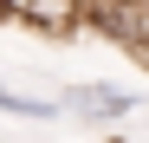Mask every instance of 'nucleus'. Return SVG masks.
<instances>
[{
    "instance_id": "nucleus-1",
    "label": "nucleus",
    "mask_w": 149,
    "mask_h": 143,
    "mask_svg": "<svg viewBox=\"0 0 149 143\" xmlns=\"http://www.w3.org/2000/svg\"><path fill=\"white\" fill-rule=\"evenodd\" d=\"M136 104H143L136 91H117V85H78V91H65V111L84 117V124H117V117H130Z\"/></svg>"
},
{
    "instance_id": "nucleus-2",
    "label": "nucleus",
    "mask_w": 149,
    "mask_h": 143,
    "mask_svg": "<svg viewBox=\"0 0 149 143\" xmlns=\"http://www.w3.org/2000/svg\"><path fill=\"white\" fill-rule=\"evenodd\" d=\"M0 111H7V117H58L65 98H19V91L0 85Z\"/></svg>"
}]
</instances>
